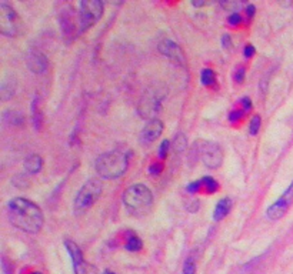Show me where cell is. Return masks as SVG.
<instances>
[{"label":"cell","instance_id":"6da1fadb","mask_svg":"<svg viewBox=\"0 0 293 274\" xmlns=\"http://www.w3.org/2000/svg\"><path fill=\"white\" fill-rule=\"evenodd\" d=\"M8 217L16 229L27 234H37L44 225L42 208L25 197H15L9 201Z\"/></svg>","mask_w":293,"mask_h":274},{"label":"cell","instance_id":"7a4b0ae2","mask_svg":"<svg viewBox=\"0 0 293 274\" xmlns=\"http://www.w3.org/2000/svg\"><path fill=\"white\" fill-rule=\"evenodd\" d=\"M123 204L126 210L133 216H143L146 214L153 206V193L142 183L133 184L123 191Z\"/></svg>","mask_w":293,"mask_h":274},{"label":"cell","instance_id":"3957f363","mask_svg":"<svg viewBox=\"0 0 293 274\" xmlns=\"http://www.w3.org/2000/svg\"><path fill=\"white\" fill-rule=\"evenodd\" d=\"M129 167V158L122 151H108L103 153L94 161V169L97 175L105 180H115L125 175Z\"/></svg>","mask_w":293,"mask_h":274},{"label":"cell","instance_id":"277c9868","mask_svg":"<svg viewBox=\"0 0 293 274\" xmlns=\"http://www.w3.org/2000/svg\"><path fill=\"white\" fill-rule=\"evenodd\" d=\"M102 190L103 186L97 179H89L84 183L73 200V211L76 216H82L87 210H90L101 197Z\"/></svg>","mask_w":293,"mask_h":274},{"label":"cell","instance_id":"5b68a950","mask_svg":"<svg viewBox=\"0 0 293 274\" xmlns=\"http://www.w3.org/2000/svg\"><path fill=\"white\" fill-rule=\"evenodd\" d=\"M105 5L101 0H82L79 3V34L86 33L103 16Z\"/></svg>","mask_w":293,"mask_h":274},{"label":"cell","instance_id":"8992f818","mask_svg":"<svg viewBox=\"0 0 293 274\" xmlns=\"http://www.w3.org/2000/svg\"><path fill=\"white\" fill-rule=\"evenodd\" d=\"M192 154L201 158L208 169H219L223 163V150L215 141H198L193 146Z\"/></svg>","mask_w":293,"mask_h":274},{"label":"cell","instance_id":"52a82bcc","mask_svg":"<svg viewBox=\"0 0 293 274\" xmlns=\"http://www.w3.org/2000/svg\"><path fill=\"white\" fill-rule=\"evenodd\" d=\"M20 30V17L6 2L0 3V33L6 37H15Z\"/></svg>","mask_w":293,"mask_h":274},{"label":"cell","instance_id":"ba28073f","mask_svg":"<svg viewBox=\"0 0 293 274\" xmlns=\"http://www.w3.org/2000/svg\"><path fill=\"white\" fill-rule=\"evenodd\" d=\"M65 247L67 250V254L70 256L72 260V267H73V273L75 274H97L96 267L92 266L90 263H87L83 257V253L80 247L76 244L73 240L65 241Z\"/></svg>","mask_w":293,"mask_h":274},{"label":"cell","instance_id":"9c48e42d","mask_svg":"<svg viewBox=\"0 0 293 274\" xmlns=\"http://www.w3.org/2000/svg\"><path fill=\"white\" fill-rule=\"evenodd\" d=\"M293 203V182L289 184V187L283 191V194L279 199L272 203L266 210V217L269 220L275 222V220H280L282 217L287 213L289 207Z\"/></svg>","mask_w":293,"mask_h":274},{"label":"cell","instance_id":"30bf717a","mask_svg":"<svg viewBox=\"0 0 293 274\" xmlns=\"http://www.w3.org/2000/svg\"><path fill=\"white\" fill-rule=\"evenodd\" d=\"M59 23L63 37L67 43L75 39L76 34H79V22H76L75 10L72 6H66L59 13Z\"/></svg>","mask_w":293,"mask_h":274},{"label":"cell","instance_id":"8fae6325","mask_svg":"<svg viewBox=\"0 0 293 274\" xmlns=\"http://www.w3.org/2000/svg\"><path fill=\"white\" fill-rule=\"evenodd\" d=\"M159 51L168 58L169 60H172L173 63L179 65V66H184L186 65V58H184L183 50L180 49V46L173 40H163L159 44Z\"/></svg>","mask_w":293,"mask_h":274},{"label":"cell","instance_id":"7c38bea8","mask_svg":"<svg viewBox=\"0 0 293 274\" xmlns=\"http://www.w3.org/2000/svg\"><path fill=\"white\" fill-rule=\"evenodd\" d=\"M27 67L36 75H43L49 69V59L39 50H30L27 53Z\"/></svg>","mask_w":293,"mask_h":274},{"label":"cell","instance_id":"4fadbf2b","mask_svg":"<svg viewBox=\"0 0 293 274\" xmlns=\"http://www.w3.org/2000/svg\"><path fill=\"white\" fill-rule=\"evenodd\" d=\"M162 108V103H160L159 97H156L155 94H148L144 96L139 104V113L143 119H151L153 120V117L156 116Z\"/></svg>","mask_w":293,"mask_h":274},{"label":"cell","instance_id":"5bb4252c","mask_svg":"<svg viewBox=\"0 0 293 274\" xmlns=\"http://www.w3.org/2000/svg\"><path fill=\"white\" fill-rule=\"evenodd\" d=\"M163 130H165V125H163L162 120H159V119L149 120L148 125L143 127L142 133H140V140H142L144 144L153 143V141L159 139L160 134L163 133Z\"/></svg>","mask_w":293,"mask_h":274},{"label":"cell","instance_id":"9a60e30c","mask_svg":"<svg viewBox=\"0 0 293 274\" xmlns=\"http://www.w3.org/2000/svg\"><path fill=\"white\" fill-rule=\"evenodd\" d=\"M230 210H232V200L229 199V197L220 199L218 203H216L215 210H213V220H215V222L223 220V218L230 213Z\"/></svg>","mask_w":293,"mask_h":274},{"label":"cell","instance_id":"2e32d148","mask_svg":"<svg viewBox=\"0 0 293 274\" xmlns=\"http://www.w3.org/2000/svg\"><path fill=\"white\" fill-rule=\"evenodd\" d=\"M26 173L29 175H37L40 173L43 167V158L39 154H30L25 158V163H23Z\"/></svg>","mask_w":293,"mask_h":274},{"label":"cell","instance_id":"e0dca14e","mask_svg":"<svg viewBox=\"0 0 293 274\" xmlns=\"http://www.w3.org/2000/svg\"><path fill=\"white\" fill-rule=\"evenodd\" d=\"M32 122H33V127L36 130H42L43 126V115L42 108H40V99L36 96L32 101Z\"/></svg>","mask_w":293,"mask_h":274},{"label":"cell","instance_id":"ac0fdd59","mask_svg":"<svg viewBox=\"0 0 293 274\" xmlns=\"http://www.w3.org/2000/svg\"><path fill=\"white\" fill-rule=\"evenodd\" d=\"M16 90V82L13 79H3L2 80V87H0V93H2V100H9L13 97Z\"/></svg>","mask_w":293,"mask_h":274},{"label":"cell","instance_id":"d6986e66","mask_svg":"<svg viewBox=\"0 0 293 274\" xmlns=\"http://www.w3.org/2000/svg\"><path fill=\"white\" fill-rule=\"evenodd\" d=\"M125 249L127 251H130V253H137V251H140L143 249V241L134 233H129V237H127V241H126Z\"/></svg>","mask_w":293,"mask_h":274},{"label":"cell","instance_id":"ffe728a7","mask_svg":"<svg viewBox=\"0 0 293 274\" xmlns=\"http://www.w3.org/2000/svg\"><path fill=\"white\" fill-rule=\"evenodd\" d=\"M201 82L206 87H216V73L209 67H205L201 73Z\"/></svg>","mask_w":293,"mask_h":274},{"label":"cell","instance_id":"44dd1931","mask_svg":"<svg viewBox=\"0 0 293 274\" xmlns=\"http://www.w3.org/2000/svg\"><path fill=\"white\" fill-rule=\"evenodd\" d=\"M172 147L175 150L177 154L183 153L184 150L187 149V139H186V134L184 133H177L172 140Z\"/></svg>","mask_w":293,"mask_h":274},{"label":"cell","instance_id":"7402d4cb","mask_svg":"<svg viewBox=\"0 0 293 274\" xmlns=\"http://www.w3.org/2000/svg\"><path fill=\"white\" fill-rule=\"evenodd\" d=\"M202 184H203V187L206 189V191H208L209 194L216 193L219 189V183L216 182L212 176H205V177L202 179Z\"/></svg>","mask_w":293,"mask_h":274},{"label":"cell","instance_id":"603a6c76","mask_svg":"<svg viewBox=\"0 0 293 274\" xmlns=\"http://www.w3.org/2000/svg\"><path fill=\"white\" fill-rule=\"evenodd\" d=\"M13 113V116H10L8 115V112L5 113V120L9 122V125H13V126H20L25 123V117L22 116L19 112H12Z\"/></svg>","mask_w":293,"mask_h":274},{"label":"cell","instance_id":"cb8c5ba5","mask_svg":"<svg viewBox=\"0 0 293 274\" xmlns=\"http://www.w3.org/2000/svg\"><path fill=\"white\" fill-rule=\"evenodd\" d=\"M170 149H172V143H170V140L162 141L159 146V150H158V157H159L160 160H165V158L168 157Z\"/></svg>","mask_w":293,"mask_h":274},{"label":"cell","instance_id":"d4e9b609","mask_svg":"<svg viewBox=\"0 0 293 274\" xmlns=\"http://www.w3.org/2000/svg\"><path fill=\"white\" fill-rule=\"evenodd\" d=\"M260 126H262V119H260V116L256 115V116L252 117L251 123H249V133L252 136H256V134L259 133Z\"/></svg>","mask_w":293,"mask_h":274},{"label":"cell","instance_id":"484cf974","mask_svg":"<svg viewBox=\"0 0 293 274\" xmlns=\"http://www.w3.org/2000/svg\"><path fill=\"white\" fill-rule=\"evenodd\" d=\"M182 274H196V263L192 257H187L184 260Z\"/></svg>","mask_w":293,"mask_h":274},{"label":"cell","instance_id":"4316f807","mask_svg":"<svg viewBox=\"0 0 293 274\" xmlns=\"http://www.w3.org/2000/svg\"><path fill=\"white\" fill-rule=\"evenodd\" d=\"M203 187V184H202V180H196V182H190L187 186H186V190L187 193H190V194H198L201 189Z\"/></svg>","mask_w":293,"mask_h":274},{"label":"cell","instance_id":"83f0119b","mask_svg":"<svg viewBox=\"0 0 293 274\" xmlns=\"http://www.w3.org/2000/svg\"><path fill=\"white\" fill-rule=\"evenodd\" d=\"M220 6L229 10V12H232V13H237V9L242 6V3H239V2H222Z\"/></svg>","mask_w":293,"mask_h":274},{"label":"cell","instance_id":"f1b7e54d","mask_svg":"<svg viewBox=\"0 0 293 274\" xmlns=\"http://www.w3.org/2000/svg\"><path fill=\"white\" fill-rule=\"evenodd\" d=\"M243 116H245V112H243V110H232V112L229 113L227 119H229L230 123H237V122L242 120Z\"/></svg>","mask_w":293,"mask_h":274},{"label":"cell","instance_id":"f546056e","mask_svg":"<svg viewBox=\"0 0 293 274\" xmlns=\"http://www.w3.org/2000/svg\"><path fill=\"white\" fill-rule=\"evenodd\" d=\"M245 76H246V70H245V67L239 66L236 67V70H234L233 73V79L236 83H243V80H245Z\"/></svg>","mask_w":293,"mask_h":274},{"label":"cell","instance_id":"4dcf8cb0","mask_svg":"<svg viewBox=\"0 0 293 274\" xmlns=\"http://www.w3.org/2000/svg\"><path fill=\"white\" fill-rule=\"evenodd\" d=\"M227 22L230 26H239L242 23V16L239 13H230L227 17Z\"/></svg>","mask_w":293,"mask_h":274},{"label":"cell","instance_id":"1f68e13d","mask_svg":"<svg viewBox=\"0 0 293 274\" xmlns=\"http://www.w3.org/2000/svg\"><path fill=\"white\" fill-rule=\"evenodd\" d=\"M162 170H163V166H162L160 163H153V165H151L149 169H148V173L151 176H160Z\"/></svg>","mask_w":293,"mask_h":274},{"label":"cell","instance_id":"d6a6232c","mask_svg":"<svg viewBox=\"0 0 293 274\" xmlns=\"http://www.w3.org/2000/svg\"><path fill=\"white\" fill-rule=\"evenodd\" d=\"M201 207V203H199V200H190L189 203H187V206H186V210L187 211H190V213H196L198 210Z\"/></svg>","mask_w":293,"mask_h":274},{"label":"cell","instance_id":"836d02e7","mask_svg":"<svg viewBox=\"0 0 293 274\" xmlns=\"http://www.w3.org/2000/svg\"><path fill=\"white\" fill-rule=\"evenodd\" d=\"M255 53H256V49H255L253 44H246V46H245V49H243V56H245V58L246 59L253 58Z\"/></svg>","mask_w":293,"mask_h":274},{"label":"cell","instance_id":"e575fe53","mask_svg":"<svg viewBox=\"0 0 293 274\" xmlns=\"http://www.w3.org/2000/svg\"><path fill=\"white\" fill-rule=\"evenodd\" d=\"M222 46H223V49H232V46H233V42H232V37L229 36V34H223L222 36Z\"/></svg>","mask_w":293,"mask_h":274},{"label":"cell","instance_id":"d590c367","mask_svg":"<svg viewBox=\"0 0 293 274\" xmlns=\"http://www.w3.org/2000/svg\"><path fill=\"white\" fill-rule=\"evenodd\" d=\"M240 104H242L243 112H245V113H246V112H251L252 107H253V104H252V100L249 99V97H243V99L240 100Z\"/></svg>","mask_w":293,"mask_h":274},{"label":"cell","instance_id":"8d00e7d4","mask_svg":"<svg viewBox=\"0 0 293 274\" xmlns=\"http://www.w3.org/2000/svg\"><path fill=\"white\" fill-rule=\"evenodd\" d=\"M245 12H246V16H248V19H252V17L255 16V13H256V6H255V5H248Z\"/></svg>","mask_w":293,"mask_h":274},{"label":"cell","instance_id":"74e56055","mask_svg":"<svg viewBox=\"0 0 293 274\" xmlns=\"http://www.w3.org/2000/svg\"><path fill=\"white\" fill-rule=\"evenodd\" d=\"M192 5L194 8H202V6H206L209 3H206V2H192Z\"/></svg>","mask_w":293,"mask_h":274},{"label":"cell","instance_id":"f35d334b","mask_svg":"<svg viewBox=\"0 0 293 274\" xmlns=\"http://www.w3.org/2000/svg\"><path fill=\"white\" fill-rule=\"evenodd\" d=\"M103 274H116V273H115V271H110V270H106Z\"/></svg>","mask_w":293,"mask_h":274},{"label":"cell","instance_id":"ab89813d","mask_svg":"<svg viewBox=\"0 0 293 274\" xmlns=\"http://www.w3.org/2000/svg\"><path fill=\"white\" fill-rule=\"evenodd\" d=\"M32 274H42L40 271H34V273H32Z\"/></svg>","mask_w":293,"mask_h":274}]
</instances>
